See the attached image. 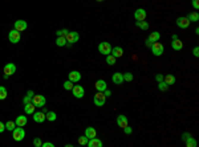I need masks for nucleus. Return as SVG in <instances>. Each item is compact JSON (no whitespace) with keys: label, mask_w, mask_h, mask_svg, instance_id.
<instances>
[{"label":"nucleus","mask_w":199,"mask_h":147,"mask_svg":"<svg viewBox=\"0 0 199 147\" xmlns=\"http://www.w3.org/2000/svg\"><path fill=\"white\" fill-rule=\"evenodd\" d=\"M3 72H4V80H8L11 76L16 73V65L12 64V63L5 64V65H4V69H3Z\"/></svg>","instance_id":"obj_1"},{"label":"nucleus","mask_w":199,"mask_h":147,"mask_svg":"<svg viewBox=\"0 0 199 147\" xmlns=\"http://www.w3.org/2000/svg\"><path fill=\"white\" fill-rule=\"evenodd\" d=\"M12 138L16 140V142H20V140H23L25 138V131L23 127L20 126H16L15 129L12 130Z\"/></svg>","instance_id":"obj_2"},{"label":"nucleus","mask_w":199,"mask_h":147,"mask_svg":"<svg viewBox=\"0 0 199 147\" xmlns=\"http://www.w3.org/2000/svg\"><path fill=\"white\" fill-rule=\"evenodd\" d=\"M93 102H94L96 106L101 107V106L105 105V102H106V97H105V94L102 92H97L96 95L93 97Z\"/></svg>","instance_id":"obj_3"},{"label":"nucleus","mask_w":199,"mask_h":147,"mask_svg":"<svg viewBox=\"0 0 199 147\" xmlns=\"http://www.w3.org/2000/svg\"><path fill=\"white\" fill-rule=\"evenodd\" d=\"M151 52L154 56H162L165 52V47L159 41H155V42H153V45H151Z\"/></svg>","instance_id":"obj_4"},{"label":"nucleus","mask_w":199,"mask_h":147,"mask_svg":"<svg viewBox=\"0 0 199 147\" xmlns=\"http://www.w3.org/2000/svg\"><path fill=\"white\" fill-rule=\"evenodd\" d=\"M32 103L35 105L36 107H42L45 106V103H47V100H45L44 95L41 94H35L32 97Z\"/></svg>","instance_id":"obj_5"},{"label":"nucleus","mask_w":199,"mask_h":147,"mask_svg":"<svg viewBox=\"0 0 199 147\" xmlns=\"http://www.w3.org/2000/svg\"><path fill=\"white\" fill-rule=\"evenodd\" d=\"M98 52L101 53V55H105V56L110 55V52H112V45H110V42H106V41L101 42V44L98 45Z\"/></svg>","instance_id":"obj_6"},{"label":"nucleus","mask_w":199,"mask_h":147,"mask_svg":"<svg viewBox=\"0 0 199 147\" xmlns=\"http://www.w3.org/2000/svg\"><path fill=\"white\" fill-rule=\"evenodd\" d=\"M65 39H67V44L68 45H72V44H75V42H77L80 40V35H78V32H68L67 33V36H65Z\"/></svg>","instance_id":"obj_7"},{"label":"nucleus","mask_w":199,"mask_h":147,"mask_svg":"<svg viewBox=\"0 0 199 147\" xmlns=\"http://www.w3.org/2000/svg\"><path fill=\"white\" fill-rule=\"evenodd\" d=\"M8 39H10V41L12 42V44H18V42L20 41V39H21V33L16 29H12L10 33H8Z\"/></svg>","instance_id":"obj_8"},{"label":"nucleus","mask_w":199,"mask_h":147,"mask_svg":"<svg viewBox=\"0 0 199 147\" xmlns=\"http://www.w3.org/2000/svg\"><path fill=\"white\" fill-rule=\"evenodd\" d=\"M72 93L76 98H82L85 95V89L81 86V85H73L72 87Z\"/></svg>","instance_id":"obj_9"},{"label":"nucleus","mask_w":199,"mask_h":147,"mask_svg":"<svg viewBox=\"0 0 199 147\" xmlns=\"http://www.w3.org/2000/svg\"><path fill=\"white\" fill-rule=\"evenodd\" d=\"M182 137H183L182 139L184 140V143H186V146H187V147H197V145H198V143H197V140H195L194 138H192L190 134L184 132V134L182 135Z\"/></svg>","instance_id":"obj_10"},{"label":"nucleus","mask_w":199,"mask_h":147,"mask_svg":"<svg viewBox=\"0 0 199 147\" xmlns=\"http://www.w3.org/2000/svg\"><path fill=\"white\" fill-rule=\"evenodd\" d=\"M27 28H28V24L25 20H16L15 24H13V29L19 31V32H24Z\"/></svg>","instance_id":"obj_11"},{"label":"nucleus","mask_w":199,"mask_h":147,"mask_svg":"<svg viewBox=\"0 0 199 147\" xmlns=\"http://www.w3.org/2000/svg\"><path fill=\"white\" fill-rule=\"evenodd\" d=\"M146 16H147V13H146V11H145L143 8H138V9L134 12L135 21H143L145 19H146Z\"/></svg>","instance_id":"obj_12"},{"label":"nucleus","mask_w":199,"mask_h":147,"mask_svg":"<svg viewBox=\"0 0 199 147\" xmlns=\"http://www.w3.org/2000/svg\"><path fill=\"white\" fill-rule=\"evenodd\" d=\"M177 25L179 28H182V29H186V28H189L190 21H189V19H187L186 16H181V17L177 19Z\"/></svg>","instance_id":"obj_13"},{"label":"nucleus","mask_w":199,"mask_h":147,"mask_svg":"<svg viewBox=\"0 0 199 147\" xmlns=\"http://www.w3.org/2000/svg\"><path fill=\"white\" fill-rule=\"evenodd\" d=\"M68 77H69V81H72L73 84L78 82V81L81 80V73L77 72V70H72V72L68 74Z\"/></svg>","instance_id":"obj_14"},{"label":"nucleus","mask_w":199,"mask_h":147,"mask_svg":"<svg viewBox=\"0 0 199 147\" xmlns=\"http://www.w3.org/2000/svg\"><path fill=\"white\" fill-rule=\"evenodd\" d=\"M32 115H33V121L37 123H42L47 119V118H45V113H42V111H35Z\"/></svg>","instance_id":"obj_15"},{"label":"nucleus","mask_w":199,"mask_h":147,"mask_svg":"<svg viewBox=\"0 0 199 147\" xmlns=\"http://www.w3.org/2000/svg\"><path fill=\"white\" fill-rule=\"evenodd\" d=\"M112 81H113V84H116V85H121L124 82V74L119 72H116L112 76Z\"/></svg>","instance_id":"obj_16"},{"label":"nucleus","mask_w":199,"mask_h":147,"mask_svg":"<svg viewBox=\"0 0 199 147\" xmlns=\"http://www.w3.org/2000/svg\"><path fill=\"white\" fill-rule=\"evenodd\" d=\"M102 140L101 139H98L97 137L96 138H92V139H89L88 140V145L86 146H89V147H102Z\"/></svg>","instance_id":"obj_17"},{"label":"nucleus","mask_w":199,"mask_h":147,"mask_svg":"<svg viewBox=\"0 0 199 147\" xmlns=\"http://www.w3.org/2000/svg\"><path fill=\"white\" fill-rule=\"evenodd\" d=\"M110 55H113L116 58H119L124 56V49H122L121 47H114L112 48V52H110Z\"/></svg>","instance_id":"obj_18"},{"label":"nucleus","mask_w":199,"mask_h":147,"mask_svg":"<svg viewBox=\"0 0 199 147\" xmlns=\"http://www.w3.org/2000/svg\"><path fill=\"white\" fill-rule=\"evenodd\" d=\"M117 125L121 127V129L126 127V126H127V117H125L124 114L118 115V117H117Z\"/></svg>","instance_id":"obj_19"},{"label":"nucleus","mask_w":199,"mask_h":147,"mask_svg":"<svg viewBox=\"0 0 199 147\" xmlns=\"http://www.w3.org/2000/svg\"><path fill=\"white\" fill-rule=\"evenodd\" d=\"M15 123H16V126L24 127L28 123V119H27V117H25V115H19V117L15 119Z\"/></svg>","instance_id":"obj_20"},{"label":"nucleus","mask_w":199,"mask_h":147,"mask_svg":"<svg viewBox=\"0 0 199 147\" xmlns=\"http://www.w3.org/2000/svg\"><path fill=\"white\" fill-rule=\"evenodd\" d=\"M94 87H96V90H97V92H104V90H106V89H108V87H106V82H105L104 80H98V81H96Z\"/></svg>","instance_id":"obj_21"},{"label":"nucleus","mask_w":199,"mask_h":147,"mask_svg":"<svg viewBox=\"0 0 199 147\" xmlns=\"http://www.w3.org/2000/svg\"><path fill=\"white\" fill-rule=\"evenodd\" d=\"M35 109H36V106L33 105L32 102L25 103V105H24V111H25V114H27V115H32L33 113H35Z\"/></svg>","instance_id":"obj_22"},{"label":"nucleus","mask_w":199,"mask_h":147,"mask_svg":"<svg viewBox=\"0 0 199 147\" xmlns=\"http://www.w3.org/2000/svg\"><path fill=\"white\" fill-rule=\"evenodd\" d=\"M85 135H86L89 139H92V138L97 137V131H96L94 127H86V130H85Z\"/></svg>","instance_id":"obj_23"},{"label":"nucleus","mask_w":199,"mask_h":147,"mask_svg":"<svg viewBox=\"0 0 199 147\" xmlns=\"http://www.w3.org/2000/svg\"><path fill=\"white\" fill-rule=\"evenodd\" d=\"M163 81L169 85V86H171V85L175 84L177 78H175V76H173V74H167V76H163Z\"/></svg>","instance_id":"obj_24"},{"label":"nucleus","mask_w":199,"mask_h":147,"mask_svg":"<svg viewBox=\"0 0 199 147\" xmlns=\"http://www.w3.org/2000/svg\"><path fill=\"white\" fill-rule=\"evenodd\" d=\"M171 48L174 50H181L182 48H183V42H182L179 39H177V40H173L171 42Z\"/></svg>","instance_id":"obj_25"},{"label":"nucleus","mask_w":199,"mask_h":147,"mask_svg":"<svg viewBox=\"0 0 199 147\" xmlns=\"http://www.w3.org/2000/svg\"><path fill=\"white\" fill-rule=\"evenodd\" d=\"M186 17L189 19L190 23H197V21H199V13L198 12H190Z\"/></svg>","instance_id":"obj_26"},{"label":"nucleus","mask_w":199,"mask_h":147,"mask_svg":"<svg viewBox=\"0 0 199 147\" xmlns=\"http://www.w3.org/2000/svg\"><path fill=\"white\" fill-rule=\"evenodd\" d=\"M159 39H161V33H159V32H151L149 35V40L151 41V42L159 41Z\"/></svg>","instance_id":"obj_27"},{"label":"nucleus","mask_w":199,"mask_h":147,"mask_svg":"<svg viewBox=\"0 0 199 147\" xmlns=\"http://www.w3.org/2000/svg\"><path fill=\"white\" fill-rule=\"evenodd\" d=\"M135 25L139 28V29H142V31H146V29H149V23L147 21H135Z\"/></svg>","instance_id":"obj_28"},{"label":"nucleus","mask_w":199,"mask_h":147,"mask_svg":"<svg viewBox=\"0 0 199 147\" xmlns=\"http://www.w3.org/2000/svg\"><path fill=\"white\" fill-rule=\"evenodd\" d=\"M56 45H57V47H65V45H67V39H65V36H57Z\"/></svg>","instance_id":"obj_29"},{"label":"nucleus","mask_w":199,"mask_h":147,"mask_svg":"<svg viewBox=\"0 0 199 147\" xmlns=\"http://www.w3.org/2000/svg\"><path fill=\"white\" fill-rule=\"evenodd\" d=\"M45 118H47L48 121H50V122H53V121H56L57 115H56V113H55V111H48L47 114H45Z\"/></svg>","instance_id":"obj_30"},{"label":"nucleus","mask_w":199,"mask_h":147,"mask_svg":"<svg viewBox=\"0 0 199 147\" xmlns=\"http://www.w3.org/2000/svg\"><path fill=\"white\" fill-rule=\"evenodd\" d=\"M7 95H8L7 89H5L4 86H0V101L5 100V98H7Z\"/></svg>","instance_id":"obj_31"},{"label":"nucleus","mask_w":199,"mask_h":147,"mask_svg":"<svg viewBox=\"0 0 199 147\" xmlns=\"http://www.w3.org/2000/svg\"><path fill=\"white\" fill-rule=\"evenodd\" d=\"M15 127H16L15 121H8V122L5 123V130H8V131H12Z\"/></svg>","instance_id":"obj_32"},{"label":"nucleus","mask_w":199,"mask_h":147,"mask_svg":"<svg viewBox=\"0 0 199 147\" xmlns=\"http://www.w3.org/2000/svg\"><path fill=\"white\" fill-rule=\"evenodd\" d=\"M88 140H89V138H88L86 135H81V137L78 138V145L86 146V145H88Z\"/></svg>","instance_id":"obj_33"},{"label":"nucleus","mask_w":199,"mask_h":147,"mask_svg":"<svg viewBox=\"0 0 199 147\" xmlns=\"http://www.w3.org/2000/svg\"><path fill=\"white\" fill-rule=\"evenodd\" d=\"M106 63L109 65H114L116 63H117V58H116L113 55H108L106 56Z\"/></svg>","instance_id":"obj_34"},{"label":"nucleus","mask_w":199,"mask_h":147,"mask_svg":"<svg viewBox=\"0 0 199 147\" xmlns=\"http://www.w3.org/2000/svg\"><path fill=\"white\" fill-rule=\"evenodd\" d=\"M158 89L161 90V92H166V90L169 89V85L165 82V81H161V82H158Z\"/></svg>","instance_id":"obj_35"},{"label":"nucleus","mask_w":199,"mask_h":147,"mask_svg":"<svg viewBox=\"0 0 199 147\" xmlns=\"http://www.w3.org/2000/svg\"><path fill=\"white\" fill-rule=\"evenodd\" d=\"M133 78H134V76H133L130 72H126V73L124 74V81H127V82H130V81H133Z\"/></svg>","instance_id":"obj_36"},{"label":"nucleus","mask_w":199,"mask_h":147,"mask_svg":"<svg viewBox=\"0 0 199 147\" xmlns=\"http://www.w3.org/2000/svg\"><path fill=\"white\" fill-rule=\"evenodd\" d=\"M72 87H73V82H72V81L68 80L67 82H64V89L65 90H72Z\"/></svg>","instance_id":"obj_37"},{"label":"nucleus","mask_w":199,"mask_h":147,"mask_svg":"<svg viewBox=\"0 0 199 147\" xmlns=\"http://www.w3.org/2000/svg\"><path fill=\"white\" fill-rule=\"evenodd\" d=\"M41 145H42V142L40 138H35V139H33V146L35 147H41Z\"/></svg>","instance_id":"obj_38"},{"label":"nucleus","mask_w":199,"mask_h":147,"mask_svg":"<svg viewBox=\"0 0 199 147\" xmlns=\"http://www.w3.org/2000/svg\"><path fill=\"white\" fill-rule=\"evenodd\" d=\"M68 32H69L68 29H60V31H57L56 33H57V36H67Z\"/></svg>","instance_id":"obj_39"},{"label":"nucleus","mask_w":199,"mask_h":147,"mask_svg":"<svg viewBox=\"0 0 199 147\" xmlns=\"http://www.w3.org/2000/svg\"><path fill=\"white\" fill-rule=\"evenodd\" d=\"M124 132H125V134H127V135H129V134H132V132H133L132 127H129V125H127L126 127H124Z\"/></svg>","instance_id":"obj_40"},{"label":"nucleus","mask_w":199,"mask_h":147,"mask_svg":"<svg viewBox=\"0 0 199 147\" xmlns=\"http://www.w3.org/2000/svg\"><path fill=\"white\" fill-rule=\"evenodd\" d=\"M29 102H32V98L28 97V95H25V97L23 98V103L25 105V103H29Z\"/></svg>","instance_id":"obj_41"},{"label":"nucleus","mask_w":199,"mask_h":147,"mask_svg":"<svg viewBox=\"0 0 199 147\" xmlns=\"http://www.w3.org/2000/svg\"><path fill=\"white\" fill-rule=\"evenodd\" d=\"M192 7L195 9H199V0H192Z\"/></svg>","instance_id":"obj_42"},{"label":"nucleus","mask_w":199,"mask_h":147,"mask_svg":"<svg viewBox=\"0 0 199 147\" xmlns=\"http://www.w3.org/2000/svg\"><path fill=\"white\" fill-rule=\"evenodd\" d=\"M41 147H55V145H53L52 142H45L41 145Z\"/></svg>","instance_id":"obj_43"},{"label":"nucleus","mask_w":199,"mask_h":147,"mask_svg":"<svg viewBox=\"0 0 199 147\" xmlns=\"http://www.w3.org/2000/svg\"><path fill=\"white\" fill-rule=\"evenodd\" d=\"M192 55H194L195 57H198V56H199V48L198 47H195L194 49H192Z\"/></svg>","instance_id":"obj_44"},{"label":"nucleus","mask_w":199,"mask_h":147,"mask_svg":"<svg viewBox=\"0 0 199 147\" xmlns=\"http://www.w3.org/2000/svg\"><path fill=\"white\" fill-rule=\"evenodd\" d=\"M155 81H157V82L163 81V76H162V74H157V76H155Z\"/></svg>","instance_id":"obj_45"},{"label":"nucleus","mask_w":199,"mask_h":147,"mask_svg":"<svg viewBox=\"0 0 199 147\" xmlns=\"http://www.w3.org/2000/svg\"><path fill=\"white\" fill-rule=\"evenodd\" d=\"M4 131H5V123L0 122V134H1V132H4Z\"/></svg>","instance_id":"obj_46"},{"label":"nucleus","mask_w":199,"mask_h":147,"mask_svg":"<svg viewBox=\"0 0 199 147\" xmlns=\"http://www.w3.org/2000/svg\"><path fill=\"white\" fill-rule=\"evenodd\" d=\"M105 94V97H110V95H112V92H110L109 89H106V90H104V92H102Z\"/></svg>","instance_id":"obj_47"},{"label":"nucleus","mask_w":199,"mask_h":147,"mask_svg":"<svg viewBox=\"0 0 199 147\" xmlns=\"http://www.w3.org/2000/svg\"><path fill=\"white\" fill-rule=\"evenodd\" d=\"M27 95H28V97H31V98H32L33 95H35V93H33L32 90H28V92H27Z\"/></svg>","instance_id":"obj_48"},{"label":"nucleus","mask_w":199,"mask_h":147,"mask_svg":"<svg viewBox=\"0 0 199 147\" xmlns=\"http://www.w3.org/2000/svg\"><path fill=\"white\" fill-rule=\"evenodd\" d=\"M151 45H153V42L149 40V39H147L146 40V47H149V48H151Z\"/></svg>","instance_id":"obj_49"},{"label":"nucleus","mask_w":199,"mask_h":147,"mask_svg":"<svg viewBox=\"0 0 199 147\" xmlns=\"http://www.w3.org/2000/svg\"><path fill=\"white\" fill-rule=\"evenodd\" d=\"M41 109H42V113H45V114H47V113H48V109H47V107H45V106H42Z\"/></svg>","instance_id":"obj_50"},{"label":"nucleus","mask_w":199,"mask_h":147,"mask_svg":"<svg viewBox=\"0 0 199 147\" xmlns=\"http://www.w3.org/2000/svg\"><path fill=\"white\" fill-rule=\"evenodd\" d=\"M96 1H104V0H96Z\"/></svg>","instance_id":"obj_51"}]
</instances>
